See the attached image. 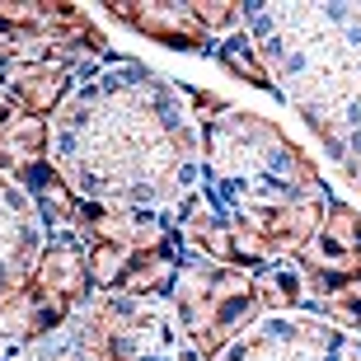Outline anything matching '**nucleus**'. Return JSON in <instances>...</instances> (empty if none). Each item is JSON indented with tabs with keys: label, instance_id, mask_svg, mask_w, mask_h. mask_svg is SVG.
<instances>
[{
	"label": "nucleus",
	"instance_id": "nucleus-1",
	"mask_svg": "<svg viewBox=\"0 0 361 361\" xmlns=\"http://www.w3.org/2000/svg\"><path fill=\"white\" fill-rule=\"evenodd\" d=\"M38 80H61V71H38ZM47 90H56V85H47ZM47 90L38 94V108H47V104H52V94H47ZM14 94H24V104L33 108V75H28V71L19 75V80H14Z\"/></svg>",
	"mask_w": 361,
	"mask_h": 361
}]
</instances>
